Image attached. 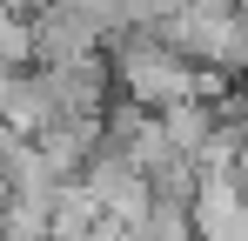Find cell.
<instances>
[{"instance_id": "obj_2", "label": "cell", "mask_w": 248, "mask_h": 241, "mask_svg": "<svg viewBox=\"0 0 248 241\" xmlns=\"http://www.w3.org/2000/svg\"><path fill=\"white\" fill-rule=\"evenodd\" d=\"M81 188L94 195V208H101V214H108L114 228H141V221L155 214V195H148V181H141V174H134L121 154H108V148L87 161Z\"/></svg>"}, {"instance_id": "obj_5", "label": "cell", "mask_w": 248, "mask_h": 241, "mask_svg": "<svg viewBox=\"0 0 248 241\" xmlns=\"http://www.w3.org/2000/svg\"><path fill=\"white\" fill-rule=\"evenodd\" d=\"M47 154V167L61 174V181H81L87 174V161L101 154V120H87V114H67V120H54L41 141H34Z\"/></svg>"}, {"instance_id": "obj_4", "label": "cell", "mask_w": 248, "mask_h": 241, "mask_svg": "<svg viewBox=\"0 0 248 241\" xmlns=\"http://www.w3.org/2000/svg\"><path fill=\"white\" fill-rule=\"evenodd\" d=\"M94 54H101V34H87L74 14H61V7L34 14V67H74V60H94Z\"/></svg>"}, {"instance_id": "obj_7", "label": "cell", "mask_w": 248, "mask_h": 241, "mask_svg": "<svg viewBox=\"0 0 248 241\" xmlns=\"http://www.w3.org/2000/svg\"><path fill=\"white\" fill-rule=\"evenodd\" d=\"M161 127H168L174 161L202 167V154L215 148V134H221V101H181V107H168V114H161Z\"/></svg>"}, {"instance_id": "obj_6", "label": "cell", "mask_w": 248, "mask_h": 241, "mask_svg": "<svg viewBox=\"0 0 248 241\" xmlns=\"http://www.w3.org/2000/svg\"><path fill=\"white\" fill-rule=\"evenodd\" d=\"M195 174H202V167H195ZM242 214H248V201H242V188H235V174H202V181H195V208H188V221H195L202 241H228Z\"/></svg>"}, {"instance_id": "obj_1", "label": "cell", "mask_w": 248, "mask_h": 241, "mask_svg": "<svg viewBox=\"0 0 248 241\" xmlns=\"http://www.w3.org/2000/svg\"><path fill=\"white\" fill-rule=\"evenodd\" d=\"M108 67H114V94L134 101V107H148V114H168V107H181V101H221L235 80L221 74H202V67H188L181 54H168L155 34H121L108 47Z\"/></svg>"}, {"instance_id": "obj_8", "label": "cell", "mask_w": 248, "mask_h": 241, "mask_svg": "<svg viewBox=\"0 0 248 241\" xmlns=\"http://www.w3.org/2000/svg\"><path fill=\"white\" fill-rule=\"evenodd\" d=\"M27 67H34V14H20V7L0 0V80L27 74Z\"/></svg>"}, {"instance_id": "obj_11", "label": "cell", "mask_w": 248, "mask_h": 241, "mask_svg": "<svg viewBox=\"0 0 248 241\" xmlns=\"http://www.w3.org/2000/svg\"><path fill=\"white\" fill-rule=\"evenodd\" d=\"M235 7H242V14H248V0H235Z\"/></svg>"}, {"instance_id": "obj_9", "label": "cell", "mask_w": 248, "mask_h": 241, "mask_svg": "<svg viewBox=\"0 0 248 241\" xmlns=\"http://www.w3.org/2000/svg\"><path fill=\"white\" fill-rule=\"evenodd\" d=\"M121 241H202V235H195V221H188L181 208H155V214H148L141 228H127Z\"/></svg>"}, {"instance_id": "obj_3", "label": "cell", "mask_w": 248, "mask_h": 241, "mask_svg": "<svg viewBox=\"0 0 248 241\" xmlns=\"http://www.w3.org/2000/svg\"><path fill=\"white\" fill-rule=\"evenodd\" d=\"M54 120H61V94H54V74H47V67H27V74L0 80V127H7V134L41 141Z\"/></svg>"}, {"instance_id": "obj_10", "label": "cell", "mask_w": 248, "mask_h": 241, "mask_svg": "<svg viewBox=\"0 0 248 241\" xmlns=\"http://www.w3.org/2000/svg\"><path fill=\"white\" fill-rule=\"evenodd\" d=\"M235 188H242V201H248V134H242V154H235Z\"/></svg>"}]
</instances>
